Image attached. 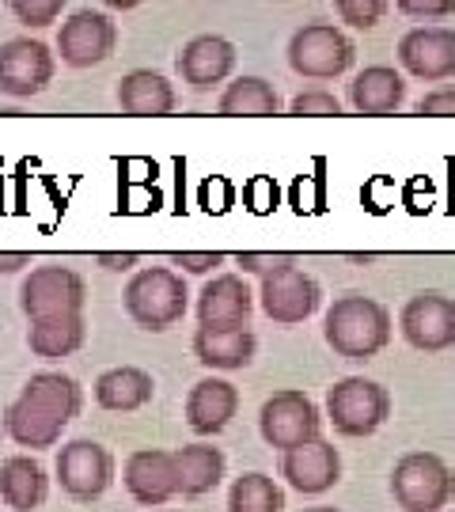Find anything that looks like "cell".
<instances>
[{"mask_svg": "<svg viewBox=\"0 0 455 512\" xmlns=\"http://www.w3.org/2000/svg\"><path fill=\"white\" fill-rule=\"evenodd\" d=\"M80 384L65 372H35L4 414V429L19 448H54L69 421L80 414Z\"/></svg>", "mask_w": 455, "mask_h": 512, "instance_id": "6da1fadb", "label": "cell"}, {"mask_svg": "<svg viewBox=\"0 0 455 512\" xmlns=\"http://www.w3.org/2000/svg\"><path fill=\"white\" fill-rule=\"evenodd\" d=\"M391 334H395L391 311L383 308L380 300L361 293L338 296L323 319L327 346L346 361H372L376 353L391 346Z\"/></svg>", "mask_w": 455, "mask_h": 512, "instance_id": "7a4b0ae2", "label": "cell"}, {"mask_svg": "<svg viewBox=\"0 0 455 512\" xmlns=\"http://www.w3.org/2000/svg\"><path fill=\"white\" fill-rule=\"evenodd\" d=\"M126 315L145 330H171L182 323V315L190 308V293L186 281L167 266H148L141 274H133V281L122 293Z\"/></svg>", "mask_w": 455, "mask_h": 512, "instance_id": "3957f363", "label": "cell"}, {"mask_svg": "<svg viewBox=\"0 0 455 512\" xmlns=\"http://www.w3.org/2000/svg\"><path fill=\"white\" fill-rule=\"evenodd\" d=\"M391 497L406 512H440L455 501V471L433 452H406L391 471Z\"/></svg>", "mask_w": 455, "mask_h": 512, "instance_id": "277c9868", "label": "cell"}, {"mask_svg": "<svg viewBox=\"0 0 455 512\" xmlns=\"http://www.w3.org/2000/svg\"><path fill=\"white\" fill-rule=\"evenodd\" d=\"M391 414L387 387L364 376H346L327 391V418L342 437H372Z\"/></svg>", "mask_w": 455, "mask_h": 512, "instance_id": "5b68a950", "label": "cell"}, {"mask_svg": "<svg viewBox=\"0 0 455 512\" xmlns=\"http://www.w3.org/2000/svg\"><path fill=\"white\" fill-rule=\"evenodd\" d=\"M84 300H88L84 277L69 266H38L19 285V308L31 323L84 315Z\"/></svg>", "mask_w": 455, "mask_h": 512, "instance_id": "8992f818", "label": "cell"}, {"mask_svg": "<svg viewBox=\"0 0 455 512\" xmlns=\"http://www.w3.org/2000/svg\"><path fill=\"white\" fill-rule=\"evenodd\" d=\"M258 433L262 440L277 448L281 456L292 452V448H304L311 440H319L323 433V418H319V406L311 403L304 391H277L270 395L262 410H258Z\"/></svg>", "mask_w": 455, "mask_h": 512, "instance_id": "52a82bcc", "label": "cell"}, {"mask_svg": "<svg viewBox=\"0 0 455 512\" xmlns=\"http://www.w3.org/2000/svg\"><path fill=\"white\" fill-rule=\"evenodd\" d=\"M353 57H357L353 42L334 23H304L289 38V65L292 73L304 80H334V76L349 73Z\"/></svg>", "mask_w": 455, "mask_h": 512, "instance_id": "ba28073f", "label": "cell"}, {"mask_svg": "<svg viewBox=\"0 0 455 512\" xmlns=\"http://www.w3.org/2000/svg\"><path fill=\"white\" fill-rule=\"evenodd\" d=\"M118 46V27L99 8H80L61 23L57 31V54L69 69H91L103 65Z\"/></svg>", "mask_w": 455, "mask_h": 512, "instance_id": "9c48e42d", "label": "cell"}, {"mask_svg": "<svg viewBox=\"0 0 455 512\" xmlns=\"http://www.w3.org/2000/svg\"><path fill=\"white\" fill-rule=\"evenodd\" d=\"M57 73V57L38 38H8L0 46V92L12 99H31L46 92Z\"/></svg>", "mask_w": 455, "mask_h": 512, "instance_id": "30bf717a", "label": "cell"}, {"mask_svg": "<svg viewBox=\"0 0 455 512\" xmlns=\"http://www.w3.org/2000/svg\"><path fill=\"white\" fill-rule=\"evenodd\" d=\"M402 338L421 353H444L455 346V300L444 293L410 296L399 311Z\"/></svg>", "mask_w": 455, "mask_h": 512, "instance_id": "8fae6325", "label": "cell"}, {"mask_svg": "<svg viewBox=\"0 0 455 512\" xmlns=\"http://www.w3.org/2000/svg\"><path fill=\"white\" fill-rule=\"evenodd\" d=\"M323 300V289L311 274H304L300 266H289V270H277V274L262 277V293H258V304L266 311V319H273L277 327H296L315 315Z\"/></svg>", "mask_w": 455, "mask_h": 512, "instance_id": "7c38bea8", "label": "cell"}, {"mask_svg": "<svg viewBox=\"0 0 455 512\" xmlns=\"http://www.w3.org/2000/svg\"><path fill=\"white\" fill-rule=\"evenodd\" d=\"M57 482L61 490L76 501H95L107 494L110 478H114V459L103 444L95 440H69L57 452Z\"/></svg>", "mask_w": 455, "mask_h": 512, "instance_id": "4fadbf2b", "label": "cell"}, {"mask_svg": "<svg viewBox=\"0 0 455 512\" xmlns=\"http://www.w3.org/2000/svg\"><path fill=\"white\" fill-rule=\"evenodd\" d=\"M399 65L425 84L455 76V31L452 27H414L399 38Z\"/></svg>", "mask_w": 455, "mask_h": 512, "instance_id": "5bb4252c", "label": "cell"}, {"mask_svg": "<svg viewBox=\"0 0 455 512\" xmlns=\"http://www.w3.org/2000/svg\"><path fill=\"white\" fill-rule=\"evenodd\" d=\"M122 482H126L129 497L137 505L160 509L164 501L179 494V478H175V452L167 448H137L122 467Z\"/></svg>", "mask_w": 455, "mask_h": 512, "instance_id": "9a60e30c", "label": "cell"}, {"mask_svg": "<svg viewBox=\"0 0 455 512\" xmlns=\"http://www.w3.org/2000/svg\"><path fill=\"white\" fill-rule=\"evenodd\" d=\"M281 478L289 482L296 494L319 497L338 486L342 478V456L330 440H311L304 448H292L281 456Z\"/></svg>", "mask_w": 455, "mask_h": 512, "instance_id": "2e32d148", "label": "cell"}, {"mask_svg": "<svg viewBox=\"0 0 455 512\" xmlns=\"http://www.w3.org/2000/svg\"><path fill=\"white\" fill-rule=\"evenodd\" d=\"M182 84L194 92H213L217 84H224L232 69H236V46L220 35H198L190 38L175 57Z\"/></svg>", "mask_w": 455, "mask_h": 512, "instance_id": "e0dca14e", "label": "cell"}, {"mask_svg": "<svg viewBox=\"0 0 455 512\" xmlns=\"http://www.w3.org/2000/svg\"><path fill=\"white\" fill-rule=\"evenodd\" d=\"M251 308H255V293L243 274H217L198 293V323L205 330L247 327Z\"/></svg>", "mask_w": 455, "mask_h": 512, "instance_id": "ac0fdd59", "label": "cell"}, {"mask_svg": "<svg viewBox=\"0 0 455 512\" xmlns=\"http://www.w3.org/2000/svg\"><path fill=\"white\" fill-rule=\"evenodd\" d=\"M239 410V391L228 380H198L186 395V425L198 433V437H213L220 429H228V421L236 418Z\"/></svg>", "mask_w": 455, "mask_h": 512, "instance_id": "d6986e66", "label": "cell"}, {"mask_svg": "<svg viewBox=\"0 0 455 512\" xmlns=\"http://www.w3.org/2000/svg\"><path fill=\"white\" fill-rule=\"evenodd\" d=\"M406 99V80L391 65H368L364 73L349 80V103L364 118H387Z\"/></svg>", "mask_w": 455, "mask_h": 512, "instance_id": "ffe728a7", "label": "cell"}, {"mask_svg": "<svg viewBox=\"0 0 455 512\" xmlns=\"http://www.w3.org/2000/svg\"><path fill=\"white\" fill-rule=\"evenodd\" d=\"M175 88L171 80L152 69H133L118 80V107L122 114H133V118H164L175 110Z\"/></svg>", "mask_w": 455, "mask_h": 512, "instance_id": "44dd1931", "label": "cell"}, {"mask_svg": "<svg viewBox=\"0 0 455 512\" xmlns=\"http://www.w3.org/2000/svg\"><path fill=\"white\" fill-rule=\"evenodd\" d=\"M258 338L251 334V327L236 330H205L198 327L194 334V357L205 368H220V372H236L255 361Z\"/></svg>", "mask_w": 455, "mask_h": 512, "instance_id": "7402d4cb", "label": "cell"}, {"mask_svg": "<svg viewBox=\"0 0 455 512\" xmlns=\"http://www.w3.org/2000/svg\"><path fill=\"white\" fill-rule=\"evenodd\" d=\"M156 395V384L145 368L133 365H118L107 368L99 380H95V403L103 410H114V414H129V410H141V406L152 403Z\"/></svg>", "mask_w": 455, "mask_h": 512, "instance_id": "603a6c76", "label": "cell"}, {"mask_svg": "<svg viewBox=\"0 0 455 512\" xmlns=\"http://www.w3.org/2000/svg\"><path fill=\"white\" fill-rule=\"evenodd\" d=\"M50 478L31 456H8L0 463V501L16 512H31L46 501Z\"/></svg>", "mask_w": 455, "mask_h": 512, "instance_id": "cb8c5ba5", "label": "cell"}, {"mask_svg": "<svg viewBox=\"0 0 455 512\" xmlns=\"http://www.w3.org/2000/svg\"><path fill=\"white\" fill-rule=\"evenodd\" d=\"M228 459L213 444H186L175 452V478H179L182 497H201L209 490H217L224 478Z\"/></svg>", "mask_w": 455, "mask_h": 512, "instance_id": "d4e9b609", "label": "cell"}, {"mask_svg": "<svg viewBox=\"0 0 455 512\" xmlns=\"http://www.w3.org/2000/svg\"><path fill=\"white\" fill-rule=\"evenodd\" d=\"M217 114H224V118H273V114H281V95L262 76H236L220 95Z\"/></svg>", "mask_w": 455, "mask_h": 512, "instance_id": "484cf974", "label": "cell"}, {"mask_svg": "<svg viewBox=\"0 0 455 512\" xmlns=\"http://www.w3.org/2000/svg\"><path fill=\"white\" fill-rule=\"evenodd\" d=\"M88 327H84V315H69V319H42L31 323L27 330V346L42 361H61V357H73L76 349L84 346Z\"/></svg>", "mask_w": 455, "mask_h": 512, "instance_id": "4316f807", "label": "cell"}, {"mask_svg": "<svg viewBox=\"0 0 455 512\" xmlns=\"http://www.w3.org/2000/svg\"><path fill=\"white\" fill-rule=\"evenodd\" d=\"M228 512H285V494L270 475L247 471L228 490Z\"/></svg>", "mask_w": 455, "mask_h": 512, "instance_id": "83f0119b", "label": "cell"}, {"mask_svg": "<svg viewBox=\"0 0 455 512\" xmlns=\"http://www.w3.org/2000/svg\"><path fill=\"white\" fill-rule=\"evenodd\" d=\"M289 114H296V118H338L342 103L323 88H308L289 103Z\"/></svg>", "mask_w": 455, "mask_h": 512, "instance_id": "f1b7e54d", "label": "cell"}, {"mask_svg": "<svg viewBox=\"0 0 455 512\" xmlns=\"http://www.w3.org/2000/svg\"><path fill=\"white\" fill-rule=\"evenodd\" d=\"M232 262H236L243 274H255V277H270L277 274V270H289V266H296V255H281V251H239V255H232Z\"/></svg>", "mask_w": 455, "mask_h": 512, "instance_id": "f546056e", "label": "cell"}, {"mask_svg": "<svg viewBox=\"0 0 455 512\" xmlns=\"http://www.w3.org/2000/svg\"><path fill=\"white\" fill-rule=\"evenodd\" d=\"M12 16L27 27H50L65 12V0H12Z\"/></svg>", "mask_w": 455, "mask_h": 512, "instance_id": "4dcf8cb0", "label": "cell"}, {"mask_svg": "<svg viewBox=\"0 0 455 512\" xmlns=\"http://www.w3.org/2000/svg\"><path fill=\"white\" fill-rule=\"evenodd\" d=\"M338 16L349 27L368 31V27H376L387 16V0H338Z\"/></svg>", "mask_w": 455, "mask_h": 512, "instance_id": "1f68e13d", "label": "cell"}, {"mask_svg": "<svg viewBox=\"0 0 455 512\" xmlns=\"http://www.w3.org/2000/svg\"><path fill=\"white\" fill-rule=\"evenodd\" d=\"M171 266H182L186 274H213L217 266L228 262V255H220V251H171Z\"/></svg>", "mask_w": 455, "mask_h": 512, "instance_id": "d6a6232c", "label": "cell"}, {"mask_svg": "<svg viewBox=\"0 0 455 512\" xmlns=\"http://www.w3.org/2000/svg\"><path fill=\"white\" fill-rule=\"evenodd\" d=\"M402 16H414V19H444L455 16V0H399L395 4Z\"/></svg>", "mask_w": 455, "mask_h": 512, "instance_id": "836d02e7", "label": "cell"}, {"mask_svg": "<svg viewBox=\"0 0 455 512\" xmlns=\"http://www.w3.org/2000/svg\"><path fill=\"white\" fill-rule=\"evenodd\" d=\"M421 118H455V88H437V92L418 99Z\"/></svg>", "mask_w": 455, "mask_h": 512, "instance_id": "e575fe53", "label": "cell"}, {"mask_svg": "<svg viewBox=\"0 0 455 512\" xmlns=\"http://www.w3.org/2000/svg\"><path fill=\"white\" fill-rule=\"evenodd\" d=\"M95 262H99L103 270L126 274V270H133V266L141 262V255H137V251H99V255H95Z\"/></svg>", "mask_w": 455, "mask_h": 512, "instance_id": "d590c367", "label": "cell"}, {"mask_svg": "<svg viewBox=\"0 0 455 512\" xmlns=\"http://www.w3.org/2000/svg\"><path fill=\"white\" fill-rule=\"evenodd\" d=\"M23 266H31V255H27V251H4V255H0V274H16Z\"/></svg>", "mask_w": 455, "mask_h": 512, "instance_id": "8d00e7d4", "label": "cell"}, {"mask_svg": "<svg viewBox=\"0 0 455 512\" xmlns=\"http://www.w3.org/2000/svg\"><path fill=\"white\" fill-rule=\"evenodd\" d=\"M304 512H342V509H334V505H315V509H304Z\"/></svg>", "mask_w": 455, "mask_h": 512, "instance_id": "74e56055", "label": "cell"}, {"mask_svg": "<svg viewBox=\"0 0 455 512\" xmlns=\"http://www.w3.org/2000/svg\"><path fill=\"white\" fill-rule=\"evenodd\" d=\"M164 512H175V509H164Z\"/></svg>", "mask_w": 455, "mask_h": 512, "instance_id": "f35d334b", "label": "cell"}, {"mask_svg": "<svg viewBox=\"0 0 455 512\" xmlns=\"http://www.w3.org/2000/svg\"><path fill=\"white\" fill-rule=\"evenodd\" d=\"M452 512H455V509H452Z\"/></svg>", "mask_w": 455, "mask_h": 512, "instance_id": "ab89813d", "label": "cell"}]
</instances>
